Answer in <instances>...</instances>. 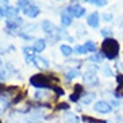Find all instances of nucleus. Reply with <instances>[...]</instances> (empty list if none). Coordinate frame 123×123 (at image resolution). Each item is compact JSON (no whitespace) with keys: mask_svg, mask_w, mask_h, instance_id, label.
<instances>
[{"mask_svg":"<svg viewBox=\"0 0 123 123\" xmlns=\"http://www.w3.org/2000/svg\"><path fill=\"white\" fill-rule=\"evenodd\" d=\"M119 42L114 38H107L101 43V53L104 58H108V60H115L119 54Z\"/></svg>","mask_w":123,"mask_h":123,"instance_id":"nucleus-1","label":"nucleus"},{"mask_svg":"<svg viewBox=\"0 0 123 123\" xmlns=\"http://www.w3.org/2000/svg\"><path fill=\"white\" fill-rule=\"evenodd\" d=\"M53 79H54V76H49V74H43V73H37V74L30 77V84L34 88H38V89H47V88L53 89V85H51V80Z\"/></svg>","mask_w":123,"mask_h":123,"instance_id":"nucleus-2","label":"nucleus"},{"mask_svg":"<svg viewBox=\"0 0 123 123\" xmlns=\"http://www.w3.org/2000/svg\"><path fill=\"white\" fill-rule=\"evenodd\" d=\"M96 72H98V66H88L87 72L84 73L83 76V80L84 83L89 85V87H96L99 84V80H98V76H96Z\"/></svg>","mask_w":123,"mask_h":123,"instance_id":"nucleus-3","label":"nucleus"},{"mask_svg":"<svg viewBox=\"0 0 123 123\" xmlns=\"http://www.w3.org/2000/svg\"><path fill=\"white\" fill-rule=\"evenodd\" d=\"M98 50V46L95 42L92 41H87L84 45H80V46L74 47V53L76 54H87V53H95Z\"/></svg>","mask_w":123,"mask_h":123,"instance_id":"nucleus-4","label":"nucleus"},{"mask_svg":"<svg viewBox=\"0 0 123 123\" xmlns=\"http://www.w3.org/2000/svg\"><path fill=\"white\" fill-rule=\"evenodd\" d=\"M65 11L68 12L72 18H83L87 10L83 7V6H80V4H70L68 7L65 8Z\"/></svg>","mask_w":123,"mask_h":123,"instance_id":"nucleus-5","label":"nucleus"},{"mask_svg":"<svg viewBox=\"0 0 123 123\" xmlns=\"http://www.w3.org/2000/svg\"><path fill=\"white\" fill-rule=\"evenodd\" d=\"M93 110L96 112H99V114H110V112L112 111V107L110 103H107V101L104 100H100V101H96L93 105Z\"/></svg>","mask_w":123,"mask_h":123,"instance_id":"nucleus-6","label":"nucleus"},{"mask_svg":"<svg viewBox=\"0 0 123 123\" xmlns=\"http://www.w3.org/2000/svg\"><path fill=\"white\" fill-rule=\"evenodd\" d=\"M6 25H7V33L10 34V31L12 30H18L20 26L23 25V19L16 16V18H12V19H7L6 20Z\"/></svg>","mask_w":123,"mask_h":123,"instance_id":"nucleus-7","label":"nucleus"},{"mask_svg":"<svg viewBox=\"0 0 123 123\" xmlns=\"http://www.w3.org/2000/svg\"><path fill=\"white\" fill-rule=\"evenodd\" d=\"M87 23H88V26H91V27L98 29L99 25H100V15H99L96 11L92 12V14H89L88 18H87Z\"/></svg>","mask_w":123,"mask_h":123,"instance_id":"nucleus-8","label":"nucleus"},{"mask_svg":"<svg viewBox=\"0 0 123 123\" xmlns=\"http://www.w3.org/2000/svg\"><path fill=\"white\" fill-rule=\"evenodd\" d=\"M42 30L45 31V34L47 35H53V34L57 33V27H55L50 20H43L42 22Z\"/></svg>","mask_w":123,"mask_h":123,"instance_id":"nucleus-9","label":"nucleus"},{"mask_svg":"<svg viewBox=\"0 0 123 123\" xmlns=\"http://www.w3.org/2000/svg\"><path fill=\"white\" fill-rule=\"evenodd\" d=\"M39 12H41V10L37 7L35 4H30L27 8L23 10V14H25L26 16H29V18H37V16L39 15Z\"/></svg>","mask_w":123,"mask_h":123,"instance_id":"nucleus-10","label":"nucleus"},{"mask_svg":"<svg viewBox=\"0 0 123 123\" xmlns=\"http://www.w3.org/2000/svg\"><path fill=\"white\" fill-rule=\"evenodd\" d=\"M116 83H118V87L115 91V98H123V74H118L116 76Z\"/></svg>","mask_w":123,"mask_h":123,"instance_id":"nucleus-11","label":"nucleus"},{"mask_svg":"<svg viewBox=\"0 0 123 123\" xmlns=\"http://www.w3.org/2000/svg\"><path fill=\"white\" fill-rule=\"evenodd\" d=\"M46 47V39H37V42H34L33 49L35 53H42Z\"/></svg>","mask_w":123,"mask_h":123,"instance_id":"nucleus-12","label":"nucleus"},{"mask_svg":"<svg viewBox=\"0 0 123 123\" xmlns=\"http://www.w3.org/2000/svg\"><path fill=\"white\" fill-rule=\"evenodd\" d=\"M18 14H19V8L18 7H10V6L6 7V16H7L8 19L16 18Z\"/></svg>","mask_w":123,"mask_h":123,"instance_id":"nucleus-13","label":"nucleus"},{"mask_svg":"<svg viewBox=\"0 0 123 123\" xmlns=\"http://www.w3.org/2000/svg\"><path fill=\"white\" fill-rule=\"evenodd\" d=\"M72 19L73 18L66 11L62 12V14H61V25H62V27H68V26L72 25Z\"/></svg>","mask_w":123,"mask_h":123,"instance_id":"nucleus-14","label":"nucleus"},{"mask_svg":"<svg viewBox=\"0 0 123 123\" xmlns=\"http://www.w3.org/2000/svg\"><path fill=\"white\" fill-rule=\"evenodd\" d=\"M8 107H10V101H8L7 96H3V95H0V115H1L3 112L7 111Z\"/></svg>","mask_w":123,"mask_h":123,"instance_id":"nucleus-15","label":"nucleus"},{"mask_svg":"<svg viewBox=\"0 0 123 123\" xmlns=\"http://www.w3.org/2000/svg\"><path fill=\"white\" fill-rule=\"evenodd\" d=\"M64 122L65 123H79L80 119L74 114H72V112H66V114H64Z\"/></svg>","mask_w":123,"mask_h":123,"instance_id":"nucleus-16","label":"nucleus"},{"mask_svg":"<svg viewBox=\"0 0 123 123\" xmlns=\"http://www.w3.org/2000/svg\"><path fill=\"white\" fill-rule=\"evenodd\" d=\"M57 33L58 35H60V38H64V39H66L68 42H73V38L68 34V31H66L64 27H58L57 29Z\"/></svg>","mask_w":123,"mask_h":123,"instance_id":"nucleus-17","label":"nucleus"},{"mask_svg":"<svg viewBox=\"0 0 123 123\" xmlns=\"http://www.w3.org/2000/svg\"><path fill=\"white\" fill-rule=\"evenodd\" d=\"M34 98L37 99V100H46L47 98H49V92L47 91H42V89H38L35 91V93H34Z\"/></svg>","mask_w":123,"mask_h":123,"instance_id":"nucleus-18","label":"nucleus"},{"mask_svg":"<svg viewBox=\"0 0 123 123\" xmlns=\"http://www.w3.org/2000/svg\"><path fill=\"white\" fill-rule=\"evenodd\" d=\"M95 96L96 95L93 93V92H87L85 95H83V98H81V101H83V104H91L92 103V100L95 99Z\"/></svg>","mask_w":123,"mask_h":123,"instance_id":"nucleus-19","label":"nucleus"},{"mask_svg":"<svg viewBox=\"0 0 123 123\" xmlns=\"http://www.w3.org/2000/svg\"><path fill=\"white\" fill-rule=\"evenodd\" d=\"M80 76V70L79 69H70V70H68V72L65 73V79L68 80V81H70V80H73L74 77Z\"/></svg>","mask_w":123,"mask_h":123,"instance_id":"nucleus-20","label":"nucleus"},{"mask_svg":"<svg viewBox=\"0 0 123 123\" xmlns=\"http://www.w3.org/2000/svg\"><path fill=\"white\" fill-rule=\"evenodd\" d=\"M60 50H61L62 55H65V57H70L73 54V49L70 46H68V45H61L60 46Z\"/></svg>","mask_w":123,"mask_h":123,"instance_id":"nucleus-21","label":"nucleus"},{"mask_svg":"<svg viewBox=\"0 0 123 123\" xmlns=\"http://www.w3.org/2000/svg\"><path fill=\"white\" fill-rule=\"evenodd\" d=\"M103 60H104L103 53H95L93 55H91L89 57V61L95 62V64H100V62H103Z\"/></svg>","mask_w":123,"mask_h":123,"instance_id":"nucleus-22","label":"nucleus"},{"mask_svg":"<svg viewBox=\"0 0 123 123\" xmlns=\"http://www.w3.org/2000/svg\"><path fill=\"white\" fill-rule=\"evenodd\" d=\"M31 4V1L30 0H18V3H16V7L18 8H22V10H25V8H27Z\"/></svg>","mask_w":123,"mask_h":123,"instance_id":"nucleus-23","label":"nucleus"},{"mask_svg":"<svg viewBox=\"0 0 123 123\" xmlns=\"http://www.w3.org/2000/svg\"><path fill=\"white\" fill-rule=\"evenodd\" d=\"M101 70H103V74H104L105 77H111L114 73H112V69L110 65H104L103 68H101Z\"/></svg>","mask_w":123,"mask_h":123,"instance_id":"nucleus-24","label":"nucleus"},{"mask_svg":"<svg viewBox=\"0 0 123 123\" xmlns=\"http://www.w3.org/2000/svg\"><path fill=\"white\" fill-rule=\"evenodd\" d=\"M89 3L95 4L96 7H104L107 4V0H89Z\"/></svg>","mask_w":123,"mask_h":123,"instance_id":"nucleus-25","label":"nucleus"},{"mask_svg":"<svg viewBox=\"0 0 123 123\" xmlns=\"http://www.w3.org/2000/svg\"><path fill=\"white\" fill-rule=\"evenodd\" d=\"M101 35L104 37V39H107V38H112V31L110 29H103L101 30Z\"/></svg>","mask_w":123,"mask_h":123,"instance_id":"nucleus-26","label":"nucleus"},{"mask_svg":"<svg viewBox=\"0 0 123 123\" xmlns=\"http://www.w3.org/2000/svg\"><path fill=\"white\" fill-rule=\"evenodd\" d=\"M53 91L55 92V95H57V96H64V95H65V91L62 89V88L57 87V85H53Z\"/></svg>","mask_w":123,"mask_h":123,"instance_id":"nucleus-27","label":"nucleus"},{"mask_svg":"<svg viewBox=\"0 0 123 123\" xmlns=\"http://www.w3.org/2000/svg\"><path fill=\"white\" fill-rule=\"evenodd\" d=\"M81 96H83V95H79V93H76V92H73V93L69 96V99H70V101H74V103H77V101L81 99Z\"/></svg>","mask_w":123,"mask_h":123,"instance_id":"nucleus-28","label":"nucleus"},{"mask_svg":"<svg viewBox=\"0 0 123 123\" xmlns=\"http://www.w3.org/2000/svg\"><path fill=\"white\" fill-rule=\"evenodd\" d=\"M101 19L104 20V22H112V15L110 12H104V14L101 15Z\"/></svg>","mask_w":123,"mask_h":123,"instance_id":"nucleus-29","label":"nucleus"},{"mask_svg":"<svg viewBox=\"0 0 123 123\" xmlns=\"http://www.w3.org/2000/svg\"><path fill=\"white\" fill-rule=\"evenodd\" d=\"M74 92H76V93H79V95H83L84 87L81 85V84H76V85H74Z\"/></svg>","mask_w":123,"mask_h":123,"instance_id":"nucleus-30","label":"nucleus"},{"mask_svg":"<svg viewBox=\"0 0 123 123\" xmlns=\"http://www.w3.org/2000/svg\"><path fill=\"white\" fill-rule=\"evenodd\" d=\"M57 110H69V104L68 103H60L57 105Z\"/></svg>","mask_w":123,"mask_h":123,"instance_id":"nucleus-31","label":"nucleus"},{"mask_svg":"<svg viewBox=\"0 0 123 123\" xmlns=\"http://www.w3.org/2000/svg\"><path fill=\"white\" fill-rule=\"evenodd\" d=\"M23 99V93H19V95H16V98L12 100V104H16V103H19V101Z\"/></svg>","mask_w":123,"mask_h":123,"instance_id":"nucleus-32","label":"nucleus"},{"mask_svg":"<svg viewBox=\"0 0 123 123\" xmlns=\"http://www.w3.org/2000/svg\"><path fill=\"white\" fill-rule=\"evenodd\" d=\"M6 74H7V73H6V70H1V72H0V80H6V79H7V76H6Z\"/></svg>","mask_w":123,"mask_h":123,"instance_id":"nucleus-33","label":"nucleus"},{"mask_svg":"<svg viewBox=\"0 0 123 123\" xmlns=\"http://www.w3.org/2000/svg\"><path fill=\"white\" fill-rule=\"evenodd\" d=\"M4 15H6V10H4L3 7H0V18H1V16H4Z\"/></svg>","mask_w":123,"mask_h":123,"instance_id":"nucleus-34","label":"nucleus"},{"mask_svg":"<svg viewBox=\"0 0 123 123\" xmlns=\"http://www.w3.org/2000/svg\"><path fill=\"white\" fill-rule=\"evenodd\" d=\"M6 51H7V50H6V49H4L3 46H1V45H0V54H7Z\"/></svg>","mask_w":123,"mask_h":123,"instance_id":"nucleus-35","label":"nucleus"},{"mask_svg":"<svg viewBox=\"0 0 123 123\" xmlns=\"http://www.w3.org/2000/svg\"><path fill=\"white\" fill-rule=\"evenodd\" d=\"M116 122H118V123H122V122H123V118H122V116H116Z\"/></svg>","mask_w":123,"mask_h":123,"instance_id":"nucleus-36","label":"nucleus"},{"mask_svg":"<svg viewBox=\"0 0 123 123\" xmlns=\"http://www.w3.org/2000/svg\"><path fill=\"white\" fill-rule=\"evenodd\" d=\"M0 3H1V4H7L8 0H0Z\"/></svg>","mask_w":123,"mask_h":123,"instance_id":"nucleus-37","label":"nucleus"},{"mask_svg":"<svg viewBox=\"0 0 123 123\" xmlns=\"http://www.w3.org/2000/svg\"><path fill=\"white\" fill-rule=\"evenodd\" d=\"M1 64H3V62H1V60H0V66H1Z\"/></svg>","mask_w":123,"mask_h":123,"instance_id":"nucleus-38","label":"nucleus"},{"mask_svg":"<svg viewBox=\"0 0 123 123\" xmlns=\"http://www.w3.org/2000/svg\"><path fill=\"white\" fill-rule=\"evenodd\" d=\"M0 123H1V122H0Z\"/></svg>","mask_w":123,"mask_h":123,"instance_id":"nucleus-39","label":"nucleus"}]
</instances>
